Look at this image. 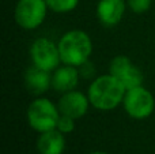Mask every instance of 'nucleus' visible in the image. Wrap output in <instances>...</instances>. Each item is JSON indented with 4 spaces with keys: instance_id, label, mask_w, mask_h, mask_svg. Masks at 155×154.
Listing matches in <instances>:
<instances>
[{
    "instance_id": "f257e3e1",
    "label": "nucleus",
    "mask_w": 155,
    "mask_h": 154,
    "mask_svg": "<svg viewBox=\"0 0 155 154\" xmlns=\"http://www.w3.org/2000/svg\"><path fill=\"white\" fill-rule=\"evenodd\" d=\"M127 89L112 74L95 76L87 89L90 104L98 111H112L123 104Z\"/></svg>"
},
{
    "instance_id": "f03ea898",
    "label": "nucleus",
    "mask_w": 155,
    "mask_h": 154,
    "mask_svg": "<svg viewBox=\"0 0 155 154\" xmlns=\"http://www.w3.org/2000/svg\"><path fill=\"white\" fill-rule=\"evenodd\" d=\"M63 64L80 67L90 60L93 53V41L84 30L74 29L64 33L57 42Z\"/></svg>"
},
{
    "instance_id": "7ed1b4c3",
    "label": "nucleus",
    "mask_w": 155,
    "mask_h": 154,
    "mask_svg": "<svg viewBox=\"0 0 155 154\" xmlns=\"http://www.w3.org/2000/svg\"><path fill=\"white\" fill-rule=\"evenodd\" d=\"M60 117V111L49 98L38 97L27 108V123L34 131L42 134L54 130Z\"/></svg>"
},
{
    "instance_id": "20e7f679",
    "label": "nucleus",
    "mask_w": 155,
    "mask_h": 154,
    "mask_svg": "<svg viewBox=\"0 0 155 154\" xmlns=\"http://www.w3.org/2000/svg\"><path fill=\"white\" fill-rule=\"evenodd\" d=\"M123 106L129 117L143 120L153 115L155 109V98L150 90L140 85V86L127 90Z\"/></svg>"
},
{
    "instance_id": "39448f33",
    "label": "nucleus",
    "mask_w": 155,
    "mask_h": 154,
    "mask_svg": "<svg viewBox=\"0 0 155 154\" xmlns=\"http://www.w3.org/2000/svg\"><path fill=\"white\" fill-rule=\"evenodd\" d=\"M48 10L45 0H18L14 16L22 29L35 30L44 23Z\"/></svg>"
},
{
    "instance_id": "423d86ee",
    "label": "nucleus",
    "mask_w": 155,
    "mask_h": 154,
    "mask_svg": "<svg viewBox=\"0 0 155 154\" xmlns=\"http://www.w3.org/2000/svg\"><path fill=\"white\" fill-rule=\"evenodd\" d=\"M30 59L34 65L53 72L61 63L59 45L49 38H37L30 46Z\"/></svg>"
},
{
    "instance_id": "0eeeda50",
    "label": "nucleus",
    "mask_w": 155,
    "mask_h": 154,
    "mask_svg": "<svg viewBox=\"0 0 155 154\" xmlns=\"http://www.w3.org/2000/svg\"><path fill=\"white\" fill-rule=\"evenodd\" d=\"M109 74L124 85L127 90L143 85V72L136 64H134L128 56L118 55L110 60Z\"/></svg>"
},
{
    "instance_id": "6e6552de",
    "label": "nucleus",
    "mask_w": 155,
    "mask_h": 154,
    "mask_svg": "<svg viewBox=\"0 0 155 154\" xmlns=\"http://www.w3.org/2000/svg\"><path fill=\"white\" fill-rule=\"evenodd\" d=\"M90 100L87 94L79 92V90H71V92L63 93L57 102V108L60 111V115L70 116L72 119H80L88 112L90 108Z\"/></svg>"
},
{
    "instance_id": "1a4fd4ad",
    "label": "nucleus",
    "mask_w": 155,
    "mask_h": 154,
    "mask_svg": "<svg viewBox=\"0 0 155 154\" xmlns=\"http://www.w3.org/2000/svg\"><path fill=\"white\" fill-rule=\"evenodd\" d=\"M127 5V0H99L97 4V18L104 26L113 27L124 18Z\"/></svg>"
},
{
    "instance_id": "9d476101",
    "label": "nucleus",
    "mask_w": 155,
    "mask_h": 154,
    "mask_svg": "<svg viewBox=\"0 0 155 154\" xmlns=\"http://www.w3.org/2000/svg\"><path fill=\"white\" fill-rule=\"evenodd\" d=\"M79 79V68L70 64H63L52 72V87L59 93H67L76 89Z\"/></svg>"
},
{
    "instance_id": "9b49d317",
    "label": "nucleus",
    "mask_w": 155,
    "mask_h": 154,
    "mask_svg": "<svg viewBox=\"0 0 155 154\" xmlns=\"http://www.w3.org/2000/svg\"><path fill=\"white\" fill-rule=\"evenodd\" d=\"M25 85L31 94L41 95L52 87V72L33 64L25 72Z\"/></svg>"
},
{
    "instance_id": "f8f14e48",
    "label": "nucleus",
    "mask_w": 155,
    "mask_h": 154,
    "mask_svg": "<svg viewBox=\"0 0 155 154\" xmlns=\"http://www.w3.org/2000/svg\"><path fill=\"white\" fill-rule=\"evenodd\" d=\"M40 154H63L65 150V136L57 128L40 134L37 141Z\"/></svg>"
},
{
    "instance_id": "ddd939ff",
    "label": "nucleus",
    "mask_w": 155,
    "mask_h": 154,
    "mask_svg": "<svg viewBox=\"0 0 155 154\" xmlns=\"http://www.w3.org/2000/svg\"><path fill=\"white\" fill-rule=\"evenodd\" d=\"M48 8L57 14H67L74 11L79 4V0H45Z\"/></svg>"
},
{
    "instance_id": "4468645a",
    "label": "nucleus",
    "mask_w": 155,
    "mask_h": 154,
    "mask_svg": "<svg viewBox=\"0 0 155 154\" xmlns=\"http://www.w3.org/2000/svg\"><path fill=\"white\" fill-rule=\"evenodd\" d=\"M56 128L60 131V132L64 134V135H67V134H71V132H74V130L76 128V120L72 119V117H70V116L60 115Z\"/></svg>"
},
{
    "instance_id": "2eb2a0df",
    "label": "nucleus",
    "mask_w": 155,
    "mask_h": 154,
    "mask_svg": "<svg viewBox=\"0 0 155 154\" xmlns=\"http://www.w3.org/2000/svg\"><path fill=\"white\" fill-rule=\"evenodd\" d=\"M129 10L135 14H144L153 5V0H127Z\"/></svg>"
},
{
    "instance_id": "dca6fc26",
    "label": "nucleus",
    "mask_w": 155,
    "mask_h": 154,
    "mask_svg": "<svg viewBox=\"0 0 155 154\" xmlns=\"http://www.w3.org/2000/svg\"><path fill=\"white\" fill-rule=\"evenodd\" d=\"M79 68V74H80V78H84V79H94L95 78V68H94V64L88 60L84 64H82Z\"/></svg>"
},
{
    "instance_id": "f3484780",
    "label": "nucleus",
    "mask_w": 155,
    "mask_h": 154,
    "mask_svg": "<svg viewBox=\"0 0 155 154\" xmlns=\"http://www.w3.org/2000/svg\"><path fill=\"white\" fill-rule=\"evenodd\" d=\"M90 154H109V153H105V152H93Z\"/></svg>"
}]
</instances>
